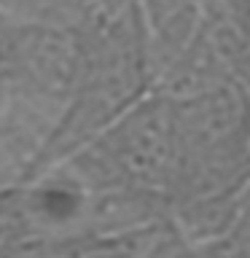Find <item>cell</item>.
Wrapping results in <instances>:
<instances>
[{
	"label": "cell",
	"mask_w": 250,
	"mask_h": 258,
	"mask_svg": "<svg viewBox=\"0 0 250 258\" xmlns=\"http://www.w3.org/2000/svg\"><path fill=\"white\" fill-rule=\"evenodd\" d=\"M97 161L121 180L159 188L175 180L177 145L172 105L153 100L129 110L97 145Z\"/></svg>",
	"instance_id": "6da1fadb"
},
{
	"label": "cell",
	"mask_w": 250,
	"mask_h": 258,
	"mask_svg": "<svg viewBox=\"0 0 250 258\" xmlns=\"http://www.w3.org/2000/svg\"><path fill=\"white\" fill-rule=\"evenodd\" d=\"M3 6H16V8H27L30 11V6L32 8H40V6H46L48 0H0Z\"/></svg>",
	"instance_id": "7a4b0ae2"
}]
</instances>
